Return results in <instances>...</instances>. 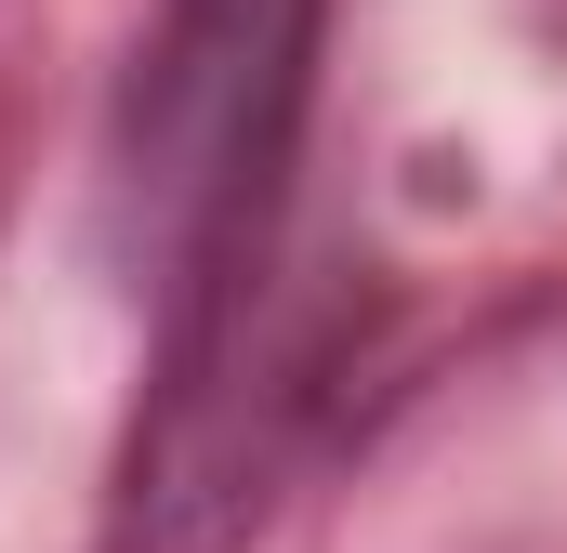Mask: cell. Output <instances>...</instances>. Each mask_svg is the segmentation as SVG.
Returning a JSON list of instances; mask_svg holds the SVG:
<instances>
[]
</instances>
